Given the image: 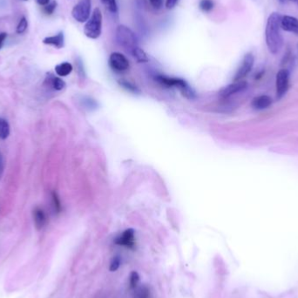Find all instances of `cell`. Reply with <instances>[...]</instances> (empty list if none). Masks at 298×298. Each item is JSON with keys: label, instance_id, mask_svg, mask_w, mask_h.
<instances>
[{"label": "cell", "instance_id": "19", "mask_svg": "<svg viewBox=\"0 0 298 298\" xmlns=\"http://www.w3.org/2000/svg\"><path fill=\"white\" fill-rule=\"evenodd\" d=\"M102 4L105 5V7L113 14H116L118 12V4L116 0H101Z\"/></svg>", "mask_w": 298, "mask_h": 298}, {"label": "cell", "instance_id": "30", "mask_svg": "<svg viewBox=\"0 0 298 298\" xmlns=\"http://www.w3.org/2000/svg\"><path fill=\"white\" fill-rule=\"evenodd\" d=\"M179 0H166V7L167 9H173L177 4Z\"/></svg>", "mask_w": 298, "mask_h": 298}, {"label": "cell", "instance_id": "8", "mask_svg": "<svg viewBox=\"0 0 298 298\" xmlns=\"http://www.w3.org/2000/svg\"><path fill=\"white\" fill-rule=\"evenodd\" d=\"M110 67L115 72H125L129 68V61L121 53H113L109 57Z\"/></svg>", "mask_w": 298, "mask_h": 298}, {"label": "cell", "instance_id": "9", "mask_svg": "<svg viewBox=\"0 0 298 298\" xmlns=\"http://www.w3.org/2000/svg\"><path fill=\"white\" fill-rule=\"evenodd\" d=\"M114 243L119 246H123L128 249H133L135 248V232L132 229L125 231L122 234L118 236Z\"/></svg>", "mask_w": 298, "mask_h": 298}, {"label": "cell", "instance_id": "4", "mask_svg": "<svg viewBox=\"0 0 298 298\" xmlns=\"http://www.w3.org/2000/svg\"><path fill=\"white\" fill-rule=\"evenodd\" d=\"M115 38L118 44L132 53V50L138 46V40L135 34L129 27L121 25L117 27Z\"/></svg>", "mask_w": 298, "mask_h": 298}, {"label": "cell", "instance_id": "21", "mask_svg": "<svg viewBox=\"0 0 298 298\" xmlns=\"http://www.w3.org/2000/svg\"><path fill=\"white\" fill-rule=\"evenodd\" d=\"M214 5H215V4H214L213 0H200V4H199L200 10L204 11V12H208V11H211L212 9L214 8Z\"/></svg>", "mask_w": 298, "mask_h": 298}, {"label": "cell", "instance_id": "27", "mask_svg": "<svg viewBox=\"0 0 298 298\" xmlns=\"http://www.w3.org/2000/svg\"><path fill=\"white\" fill-rule=\"evenodd\" d=\"M135 298H150V291L148 288H140V290L137 291Z\"/></svg>", "mask_w": 298, "mask_h": 298}, {"label": "cell", "instance_id": "13", "mask_svg": "<svg viewBox=\"0 0 298 298\" xmlns=\"http://www.w3.org/2000/svg\"><path fill=\"white\" fill-rule=\"evenodd\" d=\"M272 105V99L268 95H260L253 99L252 106L255 109H267Z\"/></svg>", "mask_w": 298, "mask_h": 298}, {"label": "cell", "instance_id": "14", "mask_svg": "<svg viewBox=\"0 0 298 298\" xmlns=\"http://www.w3.org/2000/svg\"><path fill=\"white\" fill-rule=\"evenodd\" d=\"M33 221L35 228L38 231H41L42 229L47 223V217L44 210L40 208H36L33 210Z\"/></svg>", "mask_w": 298, "mask_h": 298}, {"label": "cell", "instance_id": "5", "mask_svg": "<svg viewBox=\"0 0 298 298\" xmlns=\"http://www.w3.org/2000/svg\"><path fill=\"white\" fill-rule=\"evenodd\" d=\"M92 1L91 0H79L72 11V16L77 22H87L91 16Z\"/></svg>", "mask_w": 298, "mask_h": 298}, {"label": "cell", "instance_id": "20", "mask_svg": "<svg viewBox=\"0 0 298 298\" xmlns=\"http://www.w3.org/2000/svg\"><path fill=\"white\" fill-rule=\"evenodd\" d=\"M139 282H140L139 274L136 271H132L129 276V289L130 290L135 289Z\"/></svg>", "mask_w": 298, "mask_h": 298}, {"label": "cell", "instance_id": "32", "mask_svg": "<svg viewBox=\"0 0 298 298\" xmlns=\"http://www.w3.org/2000/svg\"><path fill=\"white\" fill-rule=\"evenodd\" d=\"M3 170H4V161L2 155L0 154V175L3 173Z\"/></svg>", "mask_w": 298, "mask_h": 298}, {"label": "cell", "instance_id": "22", "mask_svg": "<svg viewBox=\"0 0 298 298\" xmlns=\"http://www.w3.org/2000/svg\"><path fill=\"white\" fill-rule=\"evenodd\" d=\"M52 200H53V206L54 208V211L56 212L57 214L61 213V203L60 198L58 197L56 192L52 193Z\"/></svg>", "mask_w": 298, "mask_h": 298}, {"label": "cell", "instance_id": "11", "mask_svg": "<svg viewBox=\"0 0 298 298\" xmlns=\"http://www.w3.org/2000/svg\"><path fill=\"white\" fill-rule=\"evenodd\" d=\"M281 29L298 35V19L292 16H282Z\"/></svg>", "mask_w": 298, "mask_h": 298}, {"label": "cell", "instance_id": "15", "mask_svg": "<svg viewBox=\"0 0 298 298\" xmlns=\"http://www.w3.org/2000/svg\"><path fill=\"white\" fill-rule=\"evenodd\" d=\"M45 83L51 86L54 90L56 91L63 90L65 87H66V83H65L63 79L58 78V77H54V76L51 75V74H47V77L45 79Z\"/></svg>", "mask_w": 298, "mask_h": 298}, {"label": "cell", "instance_id": "36", "mask_svg": "<svg viewBox=\"0 0 298 298\" xmlns=\"http://www.w3.org/2000/svg\"><path fill=\"white\" fill-rule=\"evenodd\" d=\"M25 1H27V0H25Z\"/></svg>", "mask_w": 298, "mask_h": 298}, {"label": "cell", "instance_id": "33", "mask_svg": "<svg viewBox=\"0 0 298 298\" xmlns=\"http://www.w3.org/2000/svg\"><path fill=\"white\" fill-rule=\"evenodd\" d=\"M38 2V4L45 6L46 4H48L50 3V0H36Z\"/></svg>", "mask_w": 298, "mask_h": 298}, {"label": "cell", "instance_id": "12", "mask_svg": "<svg viewBox=\"0 0 298 298\" xmlns=\"http://www.w3.org/2000/svg\"><path fill=\"white\" fill-rule=\"evenodd\" d=\"M43 43L45 45H53L57 49L63 48L65 45V36L63 32H60L59 33L54 36H50L43 39Z\"/></svg>", "mask_w": 298, "mask_h": 298}, {"label": "cell", "instance_id": "34", "mask_svg": "<svg viewBox=\"0 0 298 298\" xmlns=\"http://www.w3.org/2000/svg\"><path fill=\"white\" fill-rule=\"evenodd\" d=\"M280 1H281V2H284V0H280Z\"/></svg>", "mask_w": 298, "mask_h": 298}, {"label": "cell", "instance_id": "35", "mask_svg": "<svg viewBox=\"0 0 298 298\" xmlns=\"http://www.w3.org/2000/svg\"><path fill=\"white\" fill-rule=\"evenodd\" d=\"M291 1H296V0H291Z\"/></svg>", "mask_w": 298, "mask_h": 298}, {"label": "cell", "instance_id": "1", "mask_svg": "<svg viewBox=\"0 0 298 298\" xmlns=\"http://www.w3.org/2000/svg\"><path fill=\"white\" fill-rule=\"evenodd\" d=\"M282 15L278 12H273L267 20L265 28V40L269 53L277 54L283 45V35L281 33Z\"/></svg>", "mask_w": 298, "mask_h": 298}, {"label": "cell", "instance_id": "3", "mask_svg": "<svg viewBox=\"0 0 298 298\" xmlns=\"http://www.w3.org/2000/svg\"><path fill=\"white\" fill-rule=\"evenodd\" d=\"M102 32V13L100 9L95 8L89 19L86 22L84 27V33L87 38L91 39H97L101 35Z\"/></svg>", "mask_w": 298, "mask_h": 298}, {"label": "cell", "instance_id": "26", "mask_svg": "<svg viewBox=\"0 0 298 298\" xmlns=\"http://www.w3.org/2000/svg\"><path fill=\"white\" fill-rule=\"evenodd\" d=\"M56 7V1H53V2H51V3H49V4L45 5V6H44V9H43V11H44V12H45V14H47V15H51V14H53V11H55Z\"/></svg>", "mask_w": 298, "mask_h": 298}, {"label": "cell", "instance_id": "29", "mask_svg": "<svg viewBox=\"0 0 298 298\" xmlns=\"http://www.w3.org/2000/svg\"><path fill=\"white\" fill-rule=\"evenodd\" d=\"M76 65H77V69H78V72H79V75L85 76V70H84L82 61H80L79 59H78V60L76 61Z\"/></svg>", "mask_w": 298, "mask_h": 298}, {"label": "cell", "instance_id": "31", "mask_svg": "<svg viewBox=\"0 0 298 298\" xmlns=\"http://www.w3.org/2000/svg\"><path fill=\"white\" fill-rule=\"evenodd\" d=\"M6 37H7V34L5 33H0V48L2 47V45L4 44V40H5Z\"/></svg>", "mask_w": 298, "mask_h": 298}, {"label": "cell", "instance_id": "25", "mask_svg": "<svg viewBox=\"0 0 298 298\" xmlns=\"http://www.w3.org/2000/svg\"><path fill=\"white\" fill-rule=\"evenodd\" d=\"M120 84H121L122 87H125L126 89H128V90L130 91V92H132V93H137V92H139L138 88H137L134 85H132L131 82L128 81V80L122 79V80L120 81Z\"/></svg>", "mask_w": 298, "mask_h": 298}, {"label": "cell", "instance_id": "18", "mask_svg": "<svg viewBox=\"0 0 298 298\" xmlns=\"http://www.w3.org/2000/svg\"><path fill=\"white\" fill-rule=\"evenodd\" d=\"M10 135V126L6 120L0 118V139L6 140Z\"/></svg>", "mask_w": 298, "mask_h": 298}, {"label": "cell", "instance_id": "17", "mask_svg": "<svg viewBox=\"0 0 298 298\" xmlns=\"http://www.w3.org/2000/svg\"><path fill=\"white\" fill-rule=\"evenodd\" d=\"M131 53H132V56L135 58L136 61L140 62V63H146V62H148V61H149L147 53H145V51L141 49L139 46H137L136 48L132 50Z\"/></svg>", "mask_w": 298, "mask_h": 298}, {"label": "cell", "instance_id": "2", "mask_svg": "<svg viewBox=\"0 0 298 298\" xmlns=\"http://www.w3.org/2000/svg\"><path fill=\"white\" fill-rule=\"evenodd\" d=\"M155 79L158 82L166 87H176L181 91L182 95L189 99H194L196 98L195 91L193 90L191 87L187 83V81L184 79H180V78H171V77H166L164 75H157Z\"/></svg>", "mask_w": 298, "mask_h": 298}, {"label": "cell", "instance_id": "24", "mask_svg": "<svg viewBox=\"0 0 298 298\" xmlns=\"http://www.w3.org/2000/svg\"><path fill=\"white\" fill-rule=\"evenodd\" d=\"M121 265V258L119 256H116L113 258V260L110 264L109 269L110 271L114 272L117 270L118 268H120Z\"/></svg>", "mask_w": 298, "mask_h": 298}, {"label": "cell", "instance_id": "10", "mask_svg": "<svg viewBox=\"0 0 298 298\" xmlns=\"http://www.w3.org/2000/svg\"><path fill=\"white\" fill-rule=\"evenodd\" d=\"M248 87V83L243 80L240 81H234V83L231 84L227 87H223V89L220 91V95L223 98H228L231 95L238 94L242 91L245 90Z\"/></svg>", "mask_w": 298, "mask_h": 298}, {"label": "cell", "instance_id": "6", "mask_svg": "<svg viewBox=\"0 0 298 298\" xmlns=\"http://www.w3.org/2000/svg\"><path fill=\"white\" fill-rule=\"evenodd\" d=\"M290 85V72L287 69H281L276 78V98H283Z\"/></svg>", "mask_w": 298, "mask_h": 298}, {"label": "cell", "instance_id": "7", "mask_svg": "<svg viewBox=\"0 0 298 298\" xmlns=\"http://www.w3.org/2000/svg\"><path fill=\"white\" fill-rule=\"evenodd\" d=\"M255 64V57L251 53H247L242 59L241 66L238 68L237 72H235L234 77V81H240L244 79L246 76L251 72Z\"/></svg>", "mask_w": 298, "mask_h": 298}, {"label": "cell", "instance_id": "23", "mask_svg": "<svg viewBox=\"0 0 298 298\" xmlns=\"http://www.w3.org/2000/svg\"><path fill=\"white\" fill-rule=\"evenodd\" d=\"M27 27H28V22H27V18L23 17L22 19L19 20V24L16 28V32H17V33H24L27 31Z\"/></svg>", "mask_w": 298, "mask_h": 298}, {"label": "cell", "instance_id": "16", "mask_svg": "<svg viewBox=\"0 0 298 298\" xmlns=\"http://www.w3.org/2000/svg\"><path fill=\"white\" fill-rule=\"evenodd\" d=\"M72 64L69 62H63L61 64L57 65L55 66V72L61 77H66L69 75L72 72Z\"/></svg>", "mask_w": 298, "mask_h": 298}, {"label": "cell", "instance_id": "28", "mask_svg": "<svg viewBox=\"0 0 298 298\" xmlns=\"http://www.w3.org/2000/svg\"><path fill=\"white\" fill-rule=\"evenodd\" d=\"M149 2H150L152 6L156 10H159V9L163 7V0H149Z\"/></svg>", "mask_w": 298, "mask_h": 298}]
</instances>
